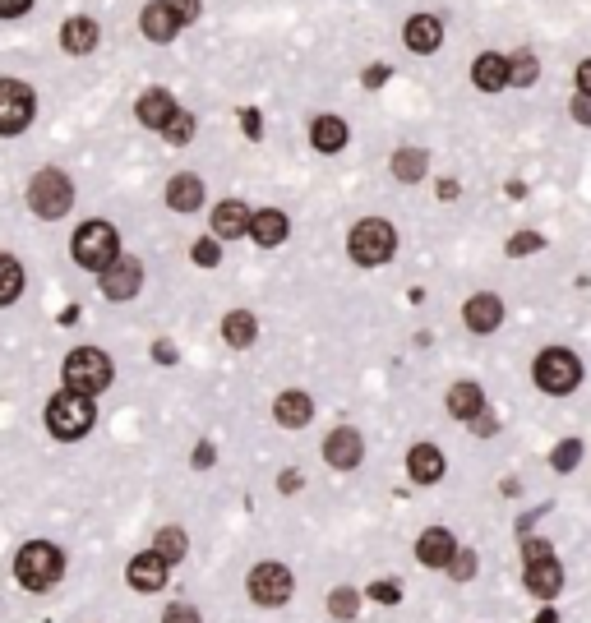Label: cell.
Listing matches in <instances>:
<instances>
[{"instance_id": "cell-1", "label": "cell", "mask_w": 591, "mask_h": 623, "mask_svg": "<svg viewBox=\"0 0 591 623\" xmlns=\"http://www.w3.org/2000/svg\"><path fill=\"white\" fill-rule=\"evenodd\" d=\"M14 577H19L24 591L42 596V591H51L65 577V550L51 545V540H28V545H19V554H14Z\"/></svg>"}, {"instance_id": "cell-2", "label": "cell", "mask_w": 591, "mask_h": 623, "mask_svg": "<svg viewBox=\"0 0 591 623\" xmlns=\"http://www.w3.org/2000/svg\"><path fill=\"white\" fill-rule=\"evenodd\" d=\"M65 388L79 397H97V393H107L111 379H116V365H111L107 351H97V347H74L70 356H65Z\"/></svg>"}, {"instance_id": "cell-3", "label": "cell", "mask_w": 591, "mask_h": 623, "mask_svg": "<svg viewBox=\"0 0 591 623\" xmlns=\"http://www.w3.org/2000/svg\"><path fill=\"white\" fill-rule=\"evenodd\" d=\"M70 254H74V264H79V268H88V273H102V268H111L116 259H121V236H116V227H111V222L93 217V222H84V227L74 231Z\"/></svg>"}, {"instance_id": "cell-4", "label": "cell", "mask_w": 591, "mask_h": 623, "mask_svg": "<svg viewBox=\"0 0 591 623\" xmlns=\"http://www.w3.org/2000/svg\"><path fill=\"white\" fill-rule=\"evenodd\" d=\"M347 254L361 268L388 264V259L398 254V231H393V222H384V217H365V222H356L351 236H347Z\"/></svg>"}, {"instance_id": "cell-5", "label": "cell", "mask_w": 591, "mask_h": 623, "mask_svg": "<svg viewBox=\"0 0 591 623\" xmlns=\"http://www.w3.org/2000/svg\"><path fill=\"white\" fill-rule=\"evenodd\" d=\"M93 420H97L93 397H79V393H70V388H61V393L47 402V430L56 434V439H65V444L84 439V434L93 430Z\"/></svg>"}, {"instance_id": "cell-6", "label": "cell", "mask_w": 591, "mask_h": 623, "mask_svg": "<svg viewBox=\"0 0 591 623\" xmlns=\"http://www.w3.org/2000/svg\"><path fill=\"white\" fill-rule=\"evenodd\" d=\"M531 379H536V388L550 397H568L573 388L582 384V360L573 356V351L564 347H550L536 356V365H531Z\"/></svg>"}, {"instance_id": "cell-7", "label": "cell", "mask_w": 591, "mask_h": 623, "mask_svg": "<svg viewBox=\"0 0 591 623\" xmlns=\"http://www.w3.org/2000/svg\"><path fill=\"white\" fill-rule=\"evenodd\" d=\"M28 208H33L37 217H47V222H56V217H65L74 208V185L65 171L56 167H42L33 176V185H28Z\"/></svg>"}, {"instance_id": "cell-8", "label": "cell", "mask_w": 591, "mask_h": 623, "mask_svg": "<svg viewBox=\"0 0 591 623\" xmlns=\"http://www.w3.org/2000/svg\"><path fill=\"white\" fill-rule=\"evenodd\" d=\"M245 591H250L254 605L278 610V605H287V600H291V591H296V577H291L287 564L268 559V564H254L250 568V577H245Z\"/></svg>"}, {"instance_id": "cell-9", "label": "cell", "mask_w": 591, "mask_h": 623, "mask_svg": "<svg viewBox=\"0 0 591 623\" xmlns=\"http://www.w3.org/2000/svg\"><path fill=\"white\" fill-rule=\"evenodd\" d=\"M37 116V97L28 84L19 79H0V134L14 139V134H24Z\"/></svg>"}, {"instance_id": "cell-10", "label": "cell", "mask_w": 591, "mask_h": 623, "mask_svg": "<svg viewBox=\"0 0 591 623\" xmlns=\"http://www.w3.org/2000/svg\"><path fill=\"white\" fill-rule=\"evenodd\" d=\"M97 282H102V296L121 305V300H134L139 291H144V264H139L134 254H121L111 268L97 273Z\"/></svg>"}, {"instance_id": "cell-11", "label": "cell", "mask_w": 591, "mask_h": 623, "mask_svg": "<svg viewBox=\"0 0 591 623\" xmlns=\"http://www.w3.org/2000/svg\"><path fill=\"white\" fill-rule=\"evenodd\" d=\"M167 577H171V564L157 550L134 554L130 568H125V582H130V591H139V596H153V591H162V587H167Z\"/></svg>"}, {"instance_id": "cell-12", "label": "cell", "mask_w": 591, "mask_h": 623, "mask_svg": "<svg viewBox=\"0 0 591 623\" xmlns=\"http://www.w3.org/2000/svg\"><path fill=\"white\" fill-rule=\"evenodd\" d=\"M365 457V439L361 430H351V425H338V430H328L324 439V462L333 471H356Z\"/></svg>"}, {"instance_id": "cell-13", "label": "cell", "mask_w": 591, "mask_h": 623, "mask_svg": "<svg viewBox=\"0 0 591 623\" xmlns=\"http://www.w3.org/2000/svg\"><path fill=\"white\" fill-rule=\"evenodd\" d=\"M462 324L481 337L499 333V324H504V300H499L495 291H476V296L462 305Z\"/></svg>"}, {"instance_id": "cell-14", "label": "cell", "mask_w": 591, "mask_h": 623, "mask_svg": "<svg viewBox=\"0 0 591 623\" xmlns=\"http://www.w3.org/2000/svg\"><path fill=\"white\" fill-rule=\"evenodd\" d=\"M402 42H407L411 56H435L444 47V24L439 14H411L407 28H402Z\"/></svg>"}, {"instance_id": "cell-15", "label": "cell", "mask_w": 591, "mask_h": 623, "mask_svg": "<svg viewBox=\"0 0 591 623\" xmlns=\"http://www.w3.org/2000/svg\"><path fill=\"white\" fill-rule=\"evenodd\" d=\"M453 554H458V540H453L448 527H425L421 536H416V564L421 568H439V573H444Z\"/></svg>"}, {"instance_id": "cell-16", "label": "cell", "mask_w": 591, "mask_h": 623, "mask_svg": "<svg viewBox=\"0 0 591 623\" xmlns=\"http://www.w3.org/2000/svg\"><path fill=\"white\" fill-rule=\"evenodd\" d=\"M250 217H254L250 204H241V199H222V204L213 208V240L250 236Z\"/></svg>"}, {"instance_id": "cell-17", "label": "cell", "mask_w": 591, "mask_h": 623, "mask_svg": "<svg viewBox=\"0 0 591 623\" xmlns=\"http://www.w3.org/2000/svg\"><path fill=\"white\" fill-rule=\"evenodd\" d=\"M522 587L541 600H555L564 591V568L559 559H536V564H522Z\"/></svg>"}, {"instance_id": "cell-18", "label": "cell", "mask_w": 591, "mask_h": 623, "mask_svg": "<svg viewBox=\"0 0 591 623\" xmlns=\"http://www.w3.org/2000/svg\"><path fill=\"white\" fill-rule=\"evenodd\" d=\"M287 236H291V217L282 213V208H259V213L250 217V240H254V245L278 250Z\"/></svg>"}, {"instance_id": "cell-19", "label": "cell", "mask_w": 591, "mask_h": 623, "mask_svg": "<svg viewBox=\"0 0 591 623\" xmlns=\"http://www.w3.org/2000/svg\"><path fill=\"white\" fill-rule=\"evenodd\" d=\"M273 420L278 425H287V430H305L314 420V397L301 393V388H287V393H278V402H273Z\"/></svg>"}, {"instance_id": "cell-20", "label": "cell", "mask_w": 591, "mask_h": 623, "mask_svg": "<svg viewBox=\"0 0 591 623\" xmlns=\"http://www.w3.org/2000/svg\"><path fill=\"white\" fill-rule=\"evenodd\" d=\"M204 176H194V171H181V176L167 180V208H176V213H194V208H204Z\"/></svg>"}, {"instance_id": "cell-21", "label": "cell", "mask_w": 591, "mask_h": 623, "mask_svg": "<svg viewBox=\"0 0 591 623\" xmlns=\"http://www.w3.org/2000/svg\"><path fill=\"white\" fill-rule=\"evenodd\" d=\"M471 84L481 88V93H504L508 88V56L481 51V56L471 60Z\"/></svg>"}, {"instance_id": "cell-22", "label": "cell", "mask_w": 591, "mask_h": 623, "mask_svg": "<svg viewBox=\"0 0 591 623\" xmlns=\"http://www.w3.org/2000/svg\"><path fill=\"white\" fill-rule=\"evenodd\" d=\"M134 116H139V125H148V130L162 134V125L176 116V97H171L167 88H148V93L134 102Z\"/></svg>"}, {"instance_id": "cell-23", "label": "cell", "mask_w": 591, "mask_h": 623, "mask_svg": "<svg viewBox=\"0 0 591 623\" xmlns=\"http://www.w3.org/2000/svg\"><path fill=\"white\" fill-rule=\"evenodd\" d=\"M444 453H439L435 444H416L407 453V476L416 480V485H439V480H444Z\"/></svg>"}, {"instance_id": "cell-24", "label": "cell", "mask_w": 591, "mask_h": 623, "mask_svg": "<svg viewBox=\"0 0 591 623\" xmlns=\"http://www.w3.org/2000/svg\"><path fill=\"white\" fill-rule=\"evenodd\" d=\"M448 416L462 420V425H471L476 416H485V393H481V384L462 379V384L448 388Z\"/></svg>"}, {"instance_id": "cell-25", "label": "cell", "mask_w": 591, "mask_h": 623, "mask_svg": "<svg viewBox=\"0 0 591 623\" xmlns=\"http://www.w3.org/2000/svg\"><path fill=\"white\" fill-rule=\"evenodd\" d=\"M139 28H144L148 42H171V37L181 33V24H176V14L167 10V0H148L144 14H139Z\"/></svg>"}, {"instance_id": "cell-26", "label": "cell", "mask_w": 591, "mask_h": 623, "mask_svg": "<svg viewBox=\"0 0 591 623\" xmlns=\"http://www.w3.org/2000/svg\"><path fill=\"white\" fill-rule=\"evenodd\" d=\"M347 139H351V130H347V120L342 116H314L310 120V144L319 148V153H342Z\"/></svg>"}, {"instance_id": "cell-27", "label": "cell", "mask_w": 591, "mask_h": 623, "mask_svg": "<svg viewBox=\"0 0 591 623\" xmlns=\"http://www.w3.org/2000/svg\"><path fill=\"white\" fill-rule=\"evenodd\" d=\"M97 24L88 19V14H74V19H65V28H61V47L70 51V56H88V51L97 47Z\"/></svg>"}, {"instance_id": "cell-28", "label": "cell", "mask_w": 591, "mask_h": 623, "mask_svg": "<svg viewBox=\"0 0 591 623\" xmlns=\"http://www.w3.org/2000/svg\"><path fill=\"white\" fill-rule=\"evenodd\" d=\"M222 337H227V347H236V351L254 347V337H259V319H254L250 310H231L227 319H222Z\"/></svg>"}, {"instance_id": "cell-29", "label": "cell", "mask_w": 591, "mask_h": 623, "mask_svg": "<svg viewBox=\"0 0 591 623\" xmlns=\"http://www.w3.org/2000/svg\"><path fill=\"white\" fill-rule=\"evenodd\" d=\"M425 167H430V153L425 148H398L393 153V176L402 180V185H416V180H425Z\"/></svg>"}, {"instance_id": "cell-30", "label": "cell", "mask_w": 591, "mask_h": 623, "mask_svg": "<svg viewBox=\"0 0 591 623\" xmlns=\"http://www.w3.org/2000/svg\"><path fill=\"white\" fill-rule=\"evenodd\" d=\"M19 296H24V268H19V259L0 254V310L14 305Z\"/></svg>"}, {"instance_id": "cell-31", "label": "cell", "mask_w": 591, "mask_h": 623, "mask_svg": "<svg viewBox=\"0 0 591 623\" xmlns=\"http://www.w3.org/2000/svg\"><path fill=\"white\" fill-rule=\"evenodd\" d=\"M536 79H541V60L531 51H513L508 56V88H531Z\"/></svg>"}, {"instance_id": "cell-32", "label": "cell", "mask_w": 591, "mask_h": 623, "mask_svg": "<svg viewBox=\"0 0 591 623\" xmlns=\"http://www.w3.org/2000/svg\"><path fill=\"white\" fill-rule=\"evenodd\" d=\"M153 550L167 559V564H181L185 554H190V536H185L181 527H162L157 531V540H153Z\"/></svg>"}, {"instance_id": "cell-33", "label": "cell", "mask_w": 591, "mask_h": 623, "mask_svg": "<svg viewBox=\"0 0 591 623\" xmlns=\"http://www.w3.org/2000/svg\"><path fill=\"white\" fill-rule=\"evenodd\" d=\"M328 614H333V619H356V614H361V591L356 587H333L328 591Z\"/></svg>"}, {"instance_id": "cell-34", "label": "cell", "mask_w": 591, "mask_h": 623, "mask_svg": "<svg viewBox=\"0 0 591 623\" xmlns=\"http://www.w3.org/2000/svg\"><path fill=\"white\" fill-rule=\"evenodd\" d=\"M162 139H167L171 148L190 144V139H194V116H190V111H181V107H176V116H171L167 125H162Z\"/></svg>"}, {"instance_id": "cell-35", "label": "cell", "mask_w": 591, "mask_h": 623, "mask_svg": "<svg viewBox=\"0 0 591 623\" xmlns=\"http://www.w3.org/2000/svg\"><path fill=\"white\" fill-rule=\"evenodd\" d=\"M578 462H582V444H578V439H559L555 453H550V467H555V471H578Z\"/></svg>"}, {"instance_id": "cell-36", "label": "cell", "mask_w": 591, "mask_h": 623, "mask_svg": "<svg viewBox=\"0 0 591 623\" xmlns=\"http://www.w3.org/2000/svg\"><path fill=\"white\" fill-rule=\"evenodd\" d=\"M476 568H481V564H476V554H471V550H458L453 559H448L444 573L453 577V582H471V577H476Z\"/></svg>"}, {"instance_id": "cell-37", "label": "cell", "mask_w": 591, "mask_h": 623, "mask_svg": "<svg viewBox=\"0 0 591 623\" xmlns=\"http://www.w3.org/2000/svg\"><path fill=\"white\" fill-rule=\"evenodd\" d=\"M190 259H194L199 268H218V264H222L218 240H194V245H190Z\"/></svg>"}, {"instance_id": "cell-38", "label": "cell", "mask_w": 591, "mask_h": 623, "mask_svg": "<svg viewBox=\"0 0 591 623\" xmlns=\"http://www.w3.org/2000/svg\"><path fill=\"white\" fill-rule=\"evenodd\" d=\"M370 600H379V605H398V600H402V582H398V577H379V582L370 587Z\"/></svg>"}, {"instance_id": "cell-39", "label": "cell", "mask_w": 591, "mask_h": 623, "mask_svg": "<svg viewBox=\"0 0 591 623\" xmlns=\"http://www.w3.org/2000/svg\"><path fill=\"white\" fill-rule=\"evenodd\" d=\"M541 245H545V240L536 236V231H518V236L508 240V254H513V259H522V254H536Z\"/></svg>"}, {"instance_id": "cell-40", "label": "cell", "mask_w": 591, "mask_h": 623, "mask_svg": "<svg viewBox=\"0 0 591 623\" xmlns=\"http://www.w3.org/2000/svg\"><path fill=\"white\" fill-rule=\"evenodd\" d=\"M162 623H204V619H199V610H194L190 600H176V605L162 610Z\"/></svg>"}, {"instance_id": "cell-41", "label": "cell", "mask_w": 591, "mask_h": 623, "mask_svg": "<svg viewBox=\"0 0 591 623\" xmlns=\"http://www.w3.org/2000/svg\"><path fill=\"white\" fill-rule=\"evenodd\" d=\"M167 10L176 14V24H194V19H199V14H204V5H199V0H167Z\"/></svg>"}, {"instance_id": "cell-42", "label": "cell", "mask_w": 591, "mask_h": 623, "mask_svg": "<svg viewBox=\"0 0 591 623\" xmlns=\"http://www.w3.org/2000/svg\"><path fill=\"white\" fill-rule=\"evenodd\" d=\"M536 559H555V545L550 540H522V564H536Z\"/></svg>"}, {"instance_id": "cell-43", "label": "cell", "mask_w": 591, "mask_h": 623, "mask_svg": "<svg viewBox=\"0 0 591 623\" xmlns=\"http://www.w3.org/2000/svg\"><path fill=\"white\" fill-rule=\"evenodd\" d=\"M241 130H245V139H254V144L264 139V120H259V111H254V107L241 111Z\"/></svg>"}, {"instance_id": "cell-44", "label": "cell", "mask_w": 591, "mask_h": 623, "mask_svg": "<svg viewBox=\"0 0 591 623\" xmlns=\"http://www.w3.org/2000/svg\"><path fill=\"white\" fill-rule=\"evenodd\" d=\"M388 74H393V70H388L384 60H374V65H365L361 84H365V88H384V84H388Z\"/></svg>"}, {"instance_id": "cell-45", "label": "cell", "mask_w": 591, "mask_h": 623, "mask_svg": "<svg viewBox=\"0 0 591 623\" xmlns=\"http://www.w3.org/2000/svg\"><path fill=\"white\" fill-rule=\"evenodd\" d=\"M33 10V0H0V19H19Z\"/></svg>"}, {"instance_id": "cell-46", "label": "cell", "mask_w": 591, "mask_h": 623, "mask_svg": "<svg viewBox=\"0 0 591 623\" xmlns=\"http://www.w3.org/2000/svg\"><path fill=\"white\" fill-rule=\"evenodd\" d=\"M471 430L481 434V439H490V434H499V420L490 416V411H485V416H476V420H471Z\"/></svg>"}, {"instance_id": "cell-47", "label": "cell", "mask_w": 591, "mask_h": 623, "mask_svg": "<svg viewBox=\"0 0 591 623\" xmlns=\"http://www.w3.org/2000/svg\"><path fill=\"white\" fill-rule=\"evenodd\" d=\"M573 120H578V125H591V97H573Z\"/></svg>"}, {"instance_id": "cell-48", "label": "cell", "mask_w": 591, "mask_h": 623, "mask_svg": "<svg viewBox=\"0 0 591 623\" xmlns=\"http://www.w3.org/2000/svg\"><path fill=\"white\" fill-rule=\"evenodd\" d=\"M190 462H194V467H213V462H218V453H213V444H199L190 453Z\"/></svg>"}, {"instance_id": "cell-49", "label": "cell", "mask_w": 591, "mask_h": 623, "mask_svg": "<svg viewBox=\"0 0 591 623\" xmlns=\"http://www.w3.org/2000/svg\"><path fill=\"white\" fill-rule=\"evenodd\" d=\"M153 360L157 365H176V347L171 342H153Z\"/></svg>"}, {"instance_id": "cell-50", "label": "cell", "mask_w": 591, "mask_h": 623, "mask_svg": "<svg viewBox=\"0 0 591 623\" xmlns=\"http://www.w3.org/2000/svg\"><path fill=\"white\" fill-rule=\"evenodd\" d=\"M578 97H591V56L578 65Z\"/></svg>"}, {"instance_id": "cell-51", "label": "cell", "mask_w": 591, "mask_h": 623, "mask_svg": "<svg viewBox=\"0 0 591 623\" xmlns=\"http://www.w3.org/2000/svg\"><path fill=\"white\" fill-rule=\"evenodd\" d=\"M301 480H305V476H301V471H282V480H278V490H282V494H296V490H301Z\"/></svg>"}, {"instance_id": "cell-52", "label": "cell", "mask_w": 591, "mask_h": 623, "mask_svg": "<svg viewBox=\"0 0 591 623\" xmlns=\"http://www.w3.org/2000/svg\"><path fill=\"white\" fill-rule=\"evenodd\" d=\"M439 199L453 204V199H458V180H439Z\"/></svg>"}, {"instance_id": "cell-53", "label": "cell", "mask_w": 591, "mask_h": 623, "mask_svg": "<svg viewBox=\"0 0 591 623\" xmlns=\"http://www.w3.org/2000/svg\"><path fill=\"white\" fill-rule=\"evenodd\" d=\"M536 623H559V614L555 610H541V619H536Z\"/></svg>"}]
</instances>
